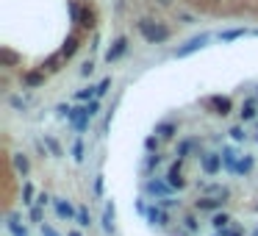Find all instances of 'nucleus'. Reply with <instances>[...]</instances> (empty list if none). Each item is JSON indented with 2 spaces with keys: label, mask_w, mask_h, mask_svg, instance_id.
Masks as SVG:
<instances>
[{
  "label": "nucleus",
  "mask_w": 258,
  "mask_h": 236,
  "mask_svg": "<svg viewBox=\"0 0 258 236\" xmlns=\"http://www.w3.org/2000/svg\"><path fill=\"white\" fill-rule=\"evenodd\" d=\"M136 31L142 34V39L147 45H161V42H167V39L172 37V31H169L164 23H156V20H139Z\"/></svg>",
  "instance_id": "1"
},
{
  "label": "nucleus",
  "mask_w": 258,
  "mask_h": 236,
  "mask_svg": "<svg viewBox=\"0 0 258 236\" xmlns=\"http://www.w3.org/2000/svg\"><path fill=\"white\" fill-rule=\"evenodd\" d=\"M200 167H203L205 175H219V170H222V153H205V156H200Z\"/></svg>",
  "instance_id": "2"
},
{
  "label": "nucleus",
  "mask_w": 258,
  "mask_h": 236,
  "mask_svg": "<svg viewBox=\"0 0 258 236\" xmlns=\"http://www.w3.org/2000/svg\"><path fill=\"white\" fill-rule=\"evenodd\" d=\"M208 45V34H200V37H194V39H189L183 48H178L175 50V59H186V56H192V53H197L200 48H205Z\"/></svg>",
  "instance_id": "3"
},
{
  "label": "nucleus",
  "mask_w": 258,
  "mask_h": 236,
  "mask_svg": "<svg viewBox=\"0 0 258 236\" xmlns=\"http://www.w3.org/2000/svg\"><path fill=\"white\" fill-rule=\"evenodd\" d=\"M89 111H86V106H81V109H72L70 111V117H67V122H70L72 128H75V131L78 133H84L86 131V125H89Z\"/></svg>",
  "instance_id": "4"
},
{
  "label": "nucleus",
  "mask_w": 258,
  "mask_h": 236,
  "mask_svg": "<svg viewBox=\"0 0 258 236\" xmlns=\"http://www.w3.org/2000/svg\"><path fill=\"white\" fill-rule=\"evenodd\" d=\"M180 167H183V161L178 158V161H175L172 167H169V172H167V183L175 189V192L186 189V178H183V170H180Z\"/></svg>",
  "instance_id": "5"
},
{
  "label": "nucleus",
  "mask_w": 258,
  "mask_h": 236,
  "mask_svg": "<svg viewBox=\"0 0 258 236\" xmlns=\"http://www.w3.org/2000/svg\"><path fill=\"white\" fill-rule=\"evenodd\" d=\"M53 208H56V214H59V219H67V222L78 219V208H72V203L64 197H53Z\"/></svg>",
  "instance_id": "6"
},
{
  "label": "nucleus",
  "mask_w": 258,
  "mask_h": 236,
  "mask_svg": "<svg viewBox=\"0 0 258 236\" xmlns=\"http://www.w3.org/2000/svg\"><path fill=\"white\" fill-rule=\"evenodd\" d=\"M205 103L214 109V114H219V117H228L230 111H233V100L230 97H222V95H211Z\"/></svg>",
  "instance_id": "7"
},
{
  "label": "nucleus",
  "mask_w": 258,
  "mask_h": 236,
  "mask_svg": "<svg viewBox=\"0 0 258 236\" xmlns=\"http://www.w3.org/2000/svg\"><path fill=\"white\" fill-rule=\"evenodd\" d=\"M147 222H153V225H158V228H164V225H169V214L164 211L158 203H153V206H147Z\"/></svg>",
  "instance_id": "8"
},
{
  "label": "nucleus",
  "mask_w": 258,
  "mask_h": 236,
  "mask_svg": "<svg viewBox=\"0 0 258 236\" xmlns=\"http://www.w3.org/2000/svg\"><path fill=\"white\" fill-rule=\"evenodd\" d=\"M222 206H225V197H197V200H194V208H197V211L216 214Z\"/></svg>",
  "instance_id": "9"
},
{
  "label": "nucleus",
  "mask_w": 258,
  "mask_h": 236,
  "mask_svg": "<svg viewBox=\"0 0 258 236\" xmlns=\"http://www.w3.org/2000/svg\"><path fill=\"white\" fill-rule=\"evenodd\" d=\"M144 192L153 194L156 200H161V197H167V192H172V186L167 181H147L144 183Z\"/></svg>",
  "instance_id": "10"
},
{
  "label": "nucleus",
  "mask_w": 258,
  "mask_h": 236,
  "mask_svg": "<svg viewBox=\"0 0 258 236\" xmlns=\"http://www.w3.org/2000/svg\"><path fill=\"white\" fill-rule=\"evenodd\" d=\"M45 78H48V73H45V70H28V73H23V86L36 89V86L45 84Z\"/></svg>",
  "instance_id": "11"
},
{
  "label": "nucleus",
  "mask_w": 258,
  "mask_h": 236,
  "mask_svg": "<svg viewBox=\"0 0 258 236\" xmlns=\"http://www.w3.org/2000/svg\"><path fill=\"white\" fill-rule=\"evenodd\" d=\"M6 228H9V233H12V236H28V228L20 225V214H14V211L6 214Z\"/></svg>",
  "instance_id": "12"
},
{
  "label": "nucleus",
  "mask_w": 258,
  "mask_h": 236,
  "mask_svg": "<svg viewBox=\"0 0 258 236\" xmlns=\"http://www.w3.org/2000/svg\"><path fill=\"white\" fill-rule=\"evenodd\" d=\"M222 164L230 175H236V167H239V156H236L233 147H222Z\"/></svg>",
  "instance_id": "13"
},
{
  "label": "nucleus",
  "mask_w": 258,
  "mask_h": 236,
  "mask_svg": "<svg viewBox=\"0 0 258 236\" xmlns=\"http://www.w3.org/2000/svg\"><path fill=\"white\" fill-rule=\"evenodd\" d=\"M125 50H128V39H125V37H120L114 45H111V48H108V53H106V61H108V64H111V61H117L122 53H125Z\"/></svg>",
  "instance_id": "14"
},
{
  "label": "nucleus",
  "mask_w": 258,
  "mask_h": 236,
  "mask_svg": "<svg viewBox=\"0 0 258 236\" xmlns=\"http://www.w3.org/2000/svg\"><path fill=\"white\" fill-rule=\"evenodd\" d=\"M255 109H258V100H255V97H247L244 103H241V109H239L241 122H250L252 117H255Z\"/></svg>",
  "instance_id": "15"
},
{
  "label": "nucleus",
  "mask_w": 258,
  "mask_h": 236,
  "mask_svg": "<svg viewBox=\"0 0 258 236\" xmlns=\"http://www.w3.org/2000/svg\"><path fill=\"white\" fill-rule=\"evenodd\" d=\"M230 222H233V219H230V214H228V211H216L214 217H211V225H214L216 233H222V230L228 228Z\"/></svg>",
  "instance_id": "16"
},
{
  "label": "nucleus",
  "mask_w": 258,
  "mask_h": 236,
  "mask_svg": "<svg viewBox=\"0 0 258 236\" xmlns=\"http://www.w3.org/2000/svg\"><path fill=\"white\" fill-rule=\"evenodd\" d=\"M92 25H95V12H92L89 6H81V17H78V28H84V31H89Z\"/></svg>",
  "instance_id": "17"
},
{
  "label": "nucleus",
  "mask_w": 258,
  "mask_h": 236,
  "mask_svg": "<svg viewBox=\"0 0 258 236\" xmlns=\"http://www.w3.org/2000/svg\"><path fill=\"white\" fill-rule=\"evenodd\" d=\"M78 48H81V39H78V37H67V42H64V48H61V50H59V53H61V56H64V59H67V61H70V59H72V56H75V50H78Z\"/></svg>",
  "instance_id": "18"
},
{
  "label": "nucleus",
  "mask_w": 258,
  "mask_h": 236,
  "mask_svg": "<svg viewBox=\"0 0 258 236\" xmlns=\"http://www.w3.org/2000/svg\"><path fill=\"white\" fill-rule=\"evenodd\" d=\"M252 167H255V158H252V156H247V153H244V156H241L239 158V167H236V175H250V172H252Z\"/></svg>",
  "instance_id": "19"
},
{
  "label": "nucleus",
  "mask_w": 258,
  "mask_h": 236,
  "mask_svg": "<svg viewBox=\"0 0 258 236\" xmlns=\"http://www.w3.org/2000/svg\"><path fill=\"white\" fill-rule=\"evenodd\" d=\"M175 133H178V128H175L172 122H161V125H156V136H158V139H172Z\"/></svg>",
  "instance_id": "20"
},
{
  "label": "nucleus",
  "mask_w": 258,
  "mask_h": 236,
  "mask_svg": "<svg viewBox=\"0 0 258 236\" xmlns=\"http://www.w3.org/2000/svg\"><path fill=\"white\" fill-rule=\"evenodd\" d=\"M103 230H106V233L114 230V203H108L106 206V214H103Z\"/></svg>",
  "instance_id": "21"
},
{
  "label": "nucleus",
  "mask_w": 258,
  "mask_h": 236,
  "mask_svg": "<svg viewBox=\"0 0 258 236\" xmlns=\"http://www.w3.org/2000/svg\"><path fill=\"white\" fill-rule=\"evenodd\" d=\"M61 61H67V59L61 53H56V56H50V59L42 64V70H45V73H56V70H61Z\"/></svg>",
  "instance_id": "22"
},
{
  "label": "nucleus",
  "mask_w": 258,
  "mask_h": 236,
  "mask_svg": "<svg viewBox=\"0 0 258 236\" xmlns=\"http://www.w3.org/2000/svg\"><path fill=\"white\" fill-rule=\"evenodd\" d=\"M14 167H17V172L28 175V172H31V161H28V156H25V153H17V156H14Z\"/></svg>",
  "instance_id": "23"
},
{
  "label": "nucleus",
  "mask_w": 258,
  "mask_h": 236,
  "mask_svg": "<svg viewBox=\"0 0 258 236\" xmlns=\"http://www.w3.org/2000/svg\"><path fill=\"white\" fill-rule=\"evenodd\" d=\"M17 61H20V59H17V56H14L9 48H3V50H0V67H14Z\"/></svg>",
  "instance_id": "24"
},
{
  "label": "nucleus",
  "mask_w": 258,
  "mask_h": 236,
  "mask_svg": "<svg viewBox=\"0 0 258 236\" xmlns=\"http://www.w3.org/2000/svg\"><path fill=\"white\" fill-rule=\"evenodd\" d=\"M244 34H247L244 28H233V31H222V34H219V39H222V42H233V39L244 37Z\"/></svg>",
  "instance_id": "25"
},
{
  "label": "nucleus",
  "mask_w": 258,
  "mask_h": 236,
  "mask_svg": "<svg viewBox=\"0 0 258 236\" xmlns=\"http://www.w3.org/2000/svg\"><path fill=\"white\" fill-rule=\"evenodd\" d=\"M75 222H78L81 228H89V225H92V217H89V208H86V206L78 208V219H75Z\"/></svg>",
  "instance_id": "26"
},
{
  "label": "nucleus",
  "mask_w": 258,
  "mask_h": 236,
  "mask_svg": "<svg viewBox=\"0 0 258 236\" xmlns=\"http://www.w3.org/2000/svg\"><path fill=\"white\" fill-rule=\"evenodd\" d=\"M230 136H233V139L236 142H247V131H244V125H233V128H230Z\"/></svg>",
  "instance_id": "27"
},
{
  "label": "nucleus",
  "mask_w": 258,
  "mask_h": 236,
  "mask_svg": "<svg viewBox=\"0 0 258 236\" xmlns=\"http://www.w3.org/2000/svg\"><path fill=\"white\" fill-rule=\"evenodd\" d=\"M45 145L50 147V153H53V156H64V150H61V145L53 139V136H45Z\"/></svg>",
  "instance_id": "28"
},
{
  "label": "nucleus",
  "mask_w": 258,
  "mask_h": 236,
  "mask_svg": "<svg viewBox=\"0 0 258 236\" xmlns=\"http://www.w3.org/2000/svg\"><path fill=\"white\" fill-rule=\"evenodd\" d=\"M192 145H194L192 139H186V142H180V145H178V158H180V161H183V158L189 156V150H192Z\"/></svg>",
  "instance_id": "29"
},
{
  "label": "nucleus",
  "mask_w": 258,
  "mask_h": 236,
  "mask_svg": "<svg viewBox=\"0 0 258 236\" xmlns=\"http://www.w3.org/2000/svg\"><path fill=\"white\" fill-rule=\"evenodd\" d=\"M23 203L25 206L34 203V186H31V183H23Z\"/></svg>",
  "instance_id": "30"
},
{
  "label": "nucleus",
  "mask_w": 258,
  "mask_h": 236,
  "mask_svg": "<svg viewBox=\"0 0 258 236\" xmlns=\"http://www.w3.org/2000/svg\"><path fill=\"white\" fill-rule=\"evenodd\" d=\"M183 225H186V230H197L200 228V222H197V217H194V214H186V217H183Z\"/></svg>",
  "instance_id": "31"
},
{
  "label": "nucleus",
  "mask_w": 258,
  "mask_h": 236,
  "mask_svg": "<svg viewBox=\"0 0 258 236\" xmlns=\"http://www.w3.org/2000/svg\"><path fill=\"white\" fill-rule=\"evenodd\" d=\"M72 158H75V161H84V142H75V145H72Z\"/></svg>",
  "instance_id": "32"
},
{
  "label": "nucleus",
  "mask_w": 258,
  "mask_h": 236,
  "mask_svg": "<svg viewBox=\"0 0 258 236\" xmlns=\"http://www.w3.org/2000/svg\"><path fill=\"white\" fill-rule=\"evenodd\" d=\"M144 164H147V170H156L158 164H161V156H158V153H150V156H147V161H144Z\"/></svg>",
  "instance_id": "33"
},
{
  "label": "nucleus",
  "mask_w": 258,
  "mask_h": 236,
  "mask_svg": "<svg viewBox=\"0 0 258 236\" xmlns=\"http://www.w3.org/2000/svg\"><path fill=\"white\" fill-rule=\"evenodd\" d=\"M31 219L42 225V219H45V214H42V206H31Z\"/></svg>",
  "instance_id": "34"
},
{
  "label": "nucleus",
  "mask_w": 258,
  "mask_h": 236,
  "mask_svg": "<svg viewBox=\"0 0 258 236\" xmlns=\"http://www.w3.org/2000/svg\"><path fill=\"white\" fill-rule=\"evenodd\" d=\"M161 208H175V206H180V200H172V197H161V200H156Z\"/></svg>",
  "instance_id": "35"
},
{
  "label": "nucleus",
  "mask_w": 258,
  "mask_h": 236,
  "mask_svg": "<svg viewBox=\"0 0 258 236\" xmlns=\"http://www.w3.org/2000/svg\"><path fill=\"white\" fill-rule=\"evenodd\" d=\"M144 150H158V136H147V139H144Z\"/></svg>",
  "instance_id": "36"
},
{
  "label": "nucleus",
  "mask_w": 258,
  "mask_h": 236,
  "mask_svg": "<svg viewBox=\"0 0 258 236\" xmlns=\"http://www.w3.org/2000/svg\"><path fill=\"white\" fill-rule=\"evenodd\" d=\"M86 111H89V117H95L97 111H100V100H97V97H95V100H89V103H86Z\"/></svg>",
  "instance_id": "37"
},
{
  "label": "nucleus",
  "mask_w": 258,
  "mask_h": 236,
  "mask_svg": "<svg viewBox=\"0 0 258 236\" xmlns=\"http://www.w3.org/2000/svg\"><path fill=\"white\" fill-rule=\"evenodd\" d=\"M108 86H111V78H103L100 84H97V97H103L108 92Z\"/></svg>",
  "instance_id": "38"
},
{
  "label": "nucleus",
  "mask_w": 258,
  "mask_h": 236,
  "mask_svg": "<svg viewBox=\"0 0 258 236\" xmlns=\"http://www.w3.org/2000/svg\"><path fill=\"white\" fill-rule=\"evenodd\" d=\"M12 106H14V109H20V111H25V109H28V100H23V97L14 95L12 97Z\"/></svg>",
  "instance_id": "39"
},
{
  "label": "nucleus",
  "mask_w": 258,
  "mask_h": 236,
  "mask_svg": "<svg viewBox=\"0 0 258 236\" xmlns=\"http://www.w3.org/2000/svg\"><path fill=\"white\" fill-rule=\"evenodd\" d=\"M42 236H61L59 230L53 228V225H48V222H42Z\"/></svg>",
  "instance_id": "40"
},
{
  "label": "nucleus",
  "mask_w": 258,
  "mask_h": 236,
  "mask_svg": "<svg viewBox=\"0 0 258 236\" xmlns=\"http://www.w3.org/2000/svg\"><path fill=\"white\" fill-rule=\"evenodd\" d=\"M50 200H53V197H50L48 192H42V194H39V197H36V203H39V206H48Z\"/></svg>",
  "instance_id": "41"
},
{
  "label": "nucleus",
  "mask_w": 258,
  "mask_h": 236,
  "mask_svg": "<svg viewBox=\"0 0 258 236\" xmlns=\"http://www.w3.org/2000/svg\"><path fill=\"white\" fill-rule=\"evenodd\" d=\"M92 73H95V64H92V61H86V64H84V70H81V75H86V78H89Z\"/></svg>",
  "instance_id": "42"
},
{
  "label": "nucleus",
  "mask_w": 258,
  "mask_h": 236,
  "mask_svg": "<svg viewBox=\"0 0 258 236\" xmlns=\"http://www.w3.org/2000/svg\"><path fill=\"white\" fill-rule=\"evenodd\" d=\"M95 194H97V197L103 194V175H97V178H95Z\"/></svg>",
  "instance_id": "43"
},
{
  "label": "nucleus",
  "mask_w": 258,
  "mask_h": 236,
  "mask_svg": "<svg viewBox=\"0 0 258 236\" xmlns=\"http://www.w3.org/2000/svg\"><path fill=\"white\" fill-rule=\"evenodd\" d=\"M70 111H72V109H70V106H67V103H61V106H59V114L70 117Z\"/></svg>",
  "instance_id": "44"
},
{
  "label": "nucleus",
  "mask_w": 258,
  "mask_h": 236,
  "mask_svg": "<svg viewBox=\"0 0 258 236\" xmlns=\"http://www.w3.org/2000/svg\"><path fill=\"white\" fill-rule=\"evenodd\" d=\"M222 236H244V233H241V230H230V228H225V230H222Z\"/></svg>",
  "instance_id": "45"
},
{
  "label": "nucleus",
  "mask_w": 258,
  "mask_h": 236,
  "mask_svg": "<svg viewBox=\"0 0 258 236\" xmlns=\"http://www.w3.org/2000/svg\"><path fill=\"white\" fill-rule=\"evenodd\" d=\"M158 3H161V6H169V3H172V0H158Z\"/></svg>",
  "instance_id": "46"
},
{
  "label": "nucleus",
  "mask_w": 258,
  "mask_h": 236,
  "mask_svg": "<svg viewBox=\"0 0 258 236\" xmlns=\"http://www.w3.org/2000/svg\"><path fill=\"white\" fill-rule=\"evenodd\" d=\"M67 236H81V233H78V230H70V233H67Z\"/></svg>",
  "instance_id": "47"
},
{
  "label": "nucleus",
  "mask_w": 258,
  "mask_h": 236,
  "mask_svg": "<svg viewBox=\"0 0 258 236\" xmlns=\"http://www.w3.org/2000/svg\"><path fill=\"white\" fill-rule=\"evenodd\" d=\"M214 236H222V233H214Z\"/></svg>",
  "instance_id": "48"
},
{
  "label": "nucleus",
  "mask_w": 258,
  "mask_h": 236,
  "mask_svg": "<svg viewBox=\"0 0 258 236\" xmlns=\"http://www.w3.org/2000/svg\"><path fill=\"white\" fill-rule=\"evenodd\" d=\"M255 139H258V136H255Z\"/></svg>",
  "instance_id": "49"
}]
</instances>
